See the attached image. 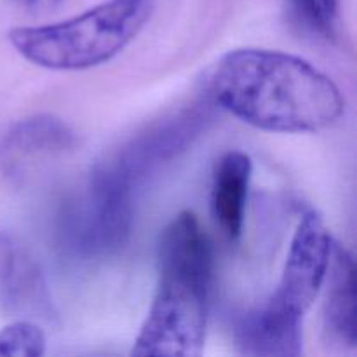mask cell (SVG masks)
<instances>
[{
  "label": "cell",
  "mask_w": 357,
  "mask_h": 357,
  "mask_svg": "<svg viewBox=\"0 0 357 357\" xmlns=\"http://www.w3.org/2000/svg\"><path fill=\"white\" fill-rule=\"evenodd\" d=\"M216 105L257 129L317 132L337 124L345 108L337 84L307 59L272 49H234L211 75Z\"/></svg>",
  "instance_id": "6da1fadb"
},
{
  "label": "cell",
  "mask_w": 357,
  "mask_h": 357,
  "mask_svg": "<svg viewBox=\"0 0 357 357\" xmlns=\"http://www.w3.org/2000/svg\"><path fill=\"white\" fill-rule=\"evenodd\" d=\"M211 286V246L197 216L183 211L159 243V281L132 356H201Z\"/></svg>",
  "instance_id": "7a4b0ae2"
},
{
  "label": "cell",
  "mask_w": 357,
  "mask_h": 357,
  "mask_svg": "<svg viewBox=\"0 0 357 357\" xmlns=\"http://www.w3.org/2000/svg\"><path fill=\"white\" fill-rule=\"evenodd\" d=\"M157 0H105L86 13L44 26L14 28L13 47L47 70L77 72L121 54L149 23Z\"/></svg>",
  "instance_id": "3957f363"
},
{
  "label": "cell",
  "mask_w": 357,
  "mask_h": 357,
  "mask_svg": "<svg viewBox=\"0 0 357 357\" xmlns=\"http://www.w3.org/2000/svg\"><path fill=\"white\" fill-rule=\"evenodd\" d=\"M136 188L100 162L58 216L61 246L72 257L98 260L119 253L131 237Z\"/></svg>",
  "instance_id": "277c9868"
},
{
  "label": "cell",
  "mask_w": 357,
  "mask_h": 357,
  "mask_svg": "<svg viewBox=\"0 0 357 357\" xmlns=\"http://www.w3.org/2000/svg\"><path fill=\"white\" fill-rule=\"evenodd\" d=\"M213 119L208 103H195L150 124L105 162L138 188L146 178L183 153Z\"/></svg>",
  "instance_id": "5b68a950"
},
{
  "label": "cell",
  "mask_w": 357,
  "mask_h": 357,
  "mask_svg": "<svg viewBox=\"0 0 357 357\" xmlns=\"http://www.w3.org/2000/svg\"><path fill=\"white\" fill-rule=\"evenodd\" d=\"M331 248L333 239L319 213L314 209L303 213L272 302L296 316H305L323 288Z\"/></svg>",
  "instance_id": "8992f818"
},
{
  "label": "cell",
  "mask_w": 357,
  "mask_h": 357,
  "mask_svg": "<svg viewBox=\"0 0 357 357\" xmlns=\"http://www.w3.org/2000/svg\"><path fill=\"white\" fill-rule=\"evenodd\" d=\"M77 135L54 115H31L14 122L0 138V171L13 181H23L35 169L72 152Z\"/></svg>",
  "instance_id": "52a82bcc"
},
{
  "label": "cell",
  "mask_w": 357,
  "mask_h": 357,
  "mask_svg": "<svg viewBox=\"0 0 357 357\" xmlns=\"http://www.w3.org/2000/svg\"><path fill=\"white\" fill-rule=\"evenodd\" d=\"M0 305L20 319L52 324L58 317L44 272L33 255L0 232Z\"/></svg>",
  "instance_id": "ba28073f"
},
{
  "label": "cell",
  "mask_w": 357,
  "mask_h": 357,
  "mask_svg": "<svg viewBox=\"0 0 357 357\" xmlns=\"http://www.w3.org/2000/svg\"><path fill=\"white\" fill-rule=\"evenodd\" d=\"M303 317L267 303L241 314L234 323V345L243 356L296 357L302 354Z\"/></svg>",
  "instance_id": "9c48e42d"
},
{
  "label": "cell",
  "mask_w": 357,
  "mask_h": 357,
  "mask_svg": "<svg viewBox=\"0 0 357 357\" xmlns=\"http://www.w3.org/2000/svg\"><path fill=\"white\" fill-rule=\"evenodd\" d=\"M323 286L324 344L335 354H351L357 347L354 261L344 246L333 241L330 265Z\"/></svg>",
  "instance_id": "30bf717a"
},
{
  "label": "cell",
  "mask_w": 357,
  "mask_h": 357,
  "mask_svg": "<svg viewBox=\"0 0 357 357\" xmlns=\"http://www.w3.org/2000/svg\"><path fill=\"white\" fill-rule=\"evenodd\" d=\"M251 171V157L241 150H232L218 160L213 174V215L230 241H237L243 232Z\"/></svg>",
  "instance_id": "8fae6325"
},
{
  "label": "cell",
  "mask_w": 357,
  "mask_h": 357,
  "mask_svg": "<svg viewBox=\"0 0 357 357\" xmlns=\"http://www.w3.org/2000/svg\"><path fill=\"white\" fill-rule=\"evenodd\" d=\"M45 352V335L38 323L17 319L0 330V356L38 357Z\"/></svg>",
  "instance_id": "7c38bea8"
},
{
  "label": "cell",
  "mask_w": 357,
  "mask_h": 357,
  "mask_svg": "<svg viewBox=\"0 0 357 357\" xmlns=\"http://www.w3.org/2000/svg\"><path fill=\"white\" fill-rule=\"evenodd\" d=\"M300 13L319 30H331L337 16V0H293Z\"/></svg>",
  "instance_id": "4fadbf2b"
},
{
  "label": "cell",
  "mask_w": 357,
  "mask_h": 357,
  "mask_svg": "<svg viewBox=\"0 0 357 357\" xmlns=\"http://www.w3.org/2000/svg\"><path fill=\"white\" fill-rule=\"evenodd\" d=\"M20 2L31 13H44V10L52 9L59 0H20Z\"/></svg>",
  "instance_id": "5bb4252c"
}]
</instances>
